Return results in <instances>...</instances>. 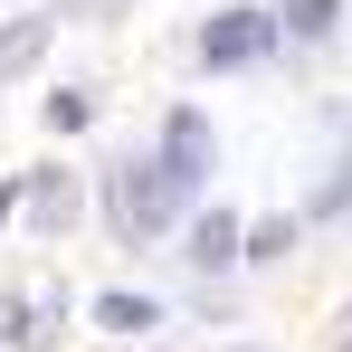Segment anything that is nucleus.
<instances>
[{
	"label": "nucleus",
	"mask_w": 352,
	"mask_h": 352,
	"mask_svg": "<svg viewBox=\"0 0 352 352\" xmlns=\"http://www.w3.org/2000/svg\"><path fill=\"white\" fill-rule=\"evenodd\" d=\"M96 324H105V333H143V324H153V305H143V295H105V305H96Z\"/></svg>",
	"instance_id": "6"
},
{
	"label": "nucleus",
	"mask_w": 352,
	"mask_h": 352,
	"mask_svg": "<svg viewBox=\"0 0 352 352\" xmlns=\"http://www.w3.org/2000/svg\"><path fill=\"white\" fill-rule=\"evenodd\" d=\"M295 10V29H305V38H324V29H333V0H286Z\"/></svg>",
	"instance_id": "8"
},
{
	"label": "nucleus",
	"mask_w": 352,
	"mask_h": 352,
	"mask_svg": "<svg viewBox=\"0 0 352 352\" xmlns=\"http://www.w3.org/2000/svg\"><path fill=\"white\" fill-rule=\"evenodd\" d=\"M38 48H48V19H10V29H0V86H10L19 67H38Z\"/></svg>",
	"instance_id": "4"
},
{
	"label": "nucleus",
	"mask_w": 352,
	"mask_h": 352,
	"mask_svg": "<svg viewBox=\"0 0 352 352\" xmlns=\"http://www.w3.org/2000/svg\"><path fill=\"white\" fill-rule=\"evenodd\" d=\"M267 38H276V19H257V10H219V19L200 29V58H210V67H248V58H267Z\"/></svg>",
	"instance_id": "2"
},
{
	"label": "nucleus",
	"mask_w": 352,
	"mask_h": 352,
	"mask_svg": "<svg viewBox=\"0 0 352 352\" xmlns=\"http://www.w3.org/2000/svg\"><path fill=\"white\" fill-rule=\"evenodd\" d=\"M162 172H172V190H200V172H210V124H200V115H172Z\"/></svg>",
	"instance_id": "3"
},
{
	"label": "nucleus",
	"mask_w": 352,
	"mask_h": 352,
	"mask_svg": "<svg viewBox=\"0 0 352 352\" xmlns=\"http://www.w3.org/2000/svg\"><path fill=\"white\" fill-rule=\"evenodd\" d=\"M286 248H295V229H286V219H267V229L248 238V248H238V257H286Z\"/></svg>",
	"instance_id": "7"
},
{
	"label": "nucleus",
	"mask_w": 352,
	"mask_h": 352,
	"mask_svg": "<svg viewBox=\"0 0 352 352\" xmlns=\"http://www.w3.org/2000/svg\"><path fill=\"white\" fill-rule=\"evenodd\" d=\"M172 210H181V190H172V172H162V162H143V172L115 181V219H124V238H162V229H172Z\"/></svg>",
	"instance_id": "1"
},
{
	"label": "nucleus",
	"mask_w": 352,
	"mask_h": 352,
	"mask_svg": "<svg viewBox=\"0 0 352 352\" xmlns=\"http://www.w3.org/2000/svg\"><path fill=\"white\" fill-rule=\"evenodd\" d=\"M190 257H200V267H229V257H238V219H229V210H210V219L190 229Z\"/></svg>",
	"instance_id": "5"
}]
</instances>
